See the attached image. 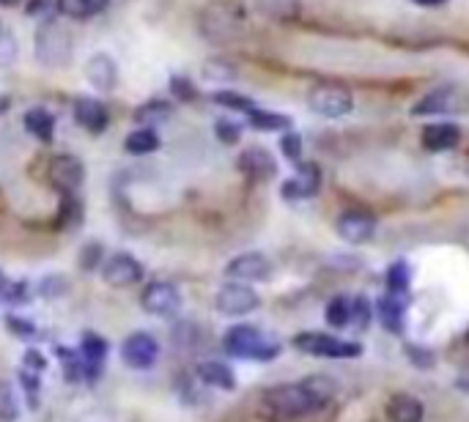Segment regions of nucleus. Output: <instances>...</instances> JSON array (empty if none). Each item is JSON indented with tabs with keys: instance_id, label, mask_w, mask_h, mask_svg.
<instances>
[{
	"instance_id": "1",
	"label": "nucleus",
	"mask_w": 469,
	"mask_h": 422,
	"mask_svg": "<svg viewBox=\"0 0 469 422\" xmlns=\"http://www.w3.org/2000/svg\"><path fill=\"white\" fill-rule=\"evenodd\" d=\"M338 395V381L332 376H308L299 384H280L261 395V414L270 419H294L324 408Z\"/></svg>"
},
{
	"instance_id": "2",
	"label": "nucleus",
	"mask_w": 469,
	"mask_h": 422,
	"mask_svg": "<svg viewBox=\"0 0 469 422\" xmlns=\"http://www.w3.org/2000/svg\"><path fill=\"white\" fill-rule=\"evenodd\" d=\"M33 55L47 69H63L72 63L75 41L72 33L66 31L58 20H41L33 36Z\"/></svg>"
},
{
	"instance_id": "3",
	"label": "nucleus",
	"mask_w": 469,
	"mask_h": 422,
	"mask_svg": "<svg viewBox=\"0 0 469 422\" xmlns=\"http://www.w3.org/2000/svg\"><path fill=\"white\" fill-rule=\"evenodd\" d=\"M244 25V9L236 0H215L198 17V28L209 41H231Z\"/></svg>"
},
{
	"instance_id": "4",
	"label": "nucleus",
	"mask_w": 469,
	"mask_h": 422,
	"mask_svg": "<svg viewBox=\"0 0 469 422\" xmlns=\"http://www.w3.org/2000/svg\"><path fill=\"white\" fill-rule=\"evenodd\" d=\"M223 345L231 357L236 360H272L278 357V340H272L270 335H263L261 329L250 326V324H239V326H231L223 337Z\"/></svg>"
},
{
	"instance_id": "5",
	"label": "nucleus",
	"mask_w": 469,
	"mask_h": 422,
	"mask_svg": "<svg viewBox=\"0 0 469 422\" xmlns=\"http://www.w3.org/2000/svg\"><path fill=\"white\" fill-rule=\"evenodd\" d=\"M308 105L313 113L324 115V118H344L352 113L354 107V96L346 86L338 83H318L310 88L308 94Z\"/></svg>"
},
{
	"instance_id": "6",
	"label": "nucleus",
	"mask_w": 469,
	"mask_h": 422,
	"mask_svg": "<svg viewBox=\"0 0 469 422\" xmlns=\"http://www.w3.org/2000/svg\"><path fill=\"white\" fill-rule=\"evenodd\" d=\"M294 345L310 357H326V360H346V357H360V345L352 340H338L332 335L321 332H302L294 337Z\"/></svg>"
},
{
	"instance_id": "7",
	"label": "nucleus",
	"mask_w": 469,
	"mask_h": 422,
	"mask_svg": "<svg viewBox=\"0 0 469 422\" xmlns=\"http://www.w3.org/2000/svg\"><path fill=\"white\" fill-rule=\"evenodd\" d=\"M121 360L124 365L135 368V371H149L160 360V343L149 332H132L124 345H121Z\"/></svg>"
},
{
	"instance_id": "8",
	"label": "nucleus",
	"mask_w": 469,
	"mask_h": 422,
	"mask_svg": "<svg viewBox=\"0 0 469 422\" xmlns=\"http://www.w3.org/2000/svg\"><path fill=\"white\" fill-rule=\"evenodd\" d=\"M83 179H86V168L72 154H58L47 165V181L63 195H75V189H80Z\"/></svg>"
},
{
	"instance_id": "9",
	"label": "nucleus",
	"mask_w": 469,
	"mask_h": 422,
	"mask_svg": "<svg viewBox=\"0 0 469 422\" xmlns=\"http://www.w3.org/2000/svg\"><path fill=\"white\" fill-rule=\"evenodd\" d=\"M102 280L113 289H129L143 280V266L138 258H132L126 252H115L102 261Z\"/></svg>"
},
{
	"instance_id": "10",
	"label": "nucleus",
	"mask_w": 469,
	"mask_h": 422,
	"mask_svg": "<svg viewBox=\"0 0 469 422\" xmlns=\"http://www.w3.org/2000/svg\"><path fill=\"white\" fill-rule=\"evenodd\" d=\"M215 305L223 316H247L261 305V299L247 283H236L234 280V283H228L217 291Z\"/></svg>"
},
{
	"instance_id": "11",
	"label": "nucleus",
	"mask_w": 469,
	"mask_h": 422,
	"mask_svg": "<svg viewBox=\"0 0 469 422\" xmlns=\"http://www.w3.org/2000/svg\"><path fill=\"white\" fill-rule=\"evenodd\" d=\"M225 274L236 283H263L272 274V263L261 252H242L225 266Z\"/></svg>"
},
{
	"instance_id": "12",
	"label": "nucleus",
	"mask_w": 469,
	"mask_h": 422,
	"mask_svg": "<svg viewBox=\"0 0 469 422\" xmlns=\"http://www.w3.org/2000/svg\"><path fill=\"white\" fill-rule=\"evenodd\" d=\"M181 305L179 289L165 283V280H157V283H149L141 294V307L149 316H173Z\"/></svg>"
},
{
	"instance_id": "13",
	"label": "nucleus",
	"mask_w": 469,
	"mask_h": 422,
	"mask_svg": "<svg viewBox=\"0 0 469 422\" xmlns=\"http://www.w3.org/2000/svg\"><path fill=\"white\" fill-rule=\"evenodd\" d=\"M338 234L349 244H365L376 234V220H373V215L360 211V208L346 211V215H341V220H338Z\"/></svg>"
},
{
	"instance_id": "14",
	"label": "nucleus",
	"mask_w": 469,
	"mask_h": 422,
	"mask_svg": "<svg viewBox=\"0 0 469 422\" xmlns=\"http://www.w3.org/2000/svg\"><path fill=\"white\" fill-rule=\"evenodd\" d=\"M80 360H83V381H97L102 365L107 360V343L97 332H83L80 337Z\"/></svg>"
},
{
	"instance_id": "15",
	"label": "nucleus",
	"mask_w": 469,
	"mask_h": 422,
	"mask_svg": "<svg viewBox=\"0 0 469 422\" xmlns=\"http://www.w3.org/2000/svg\"><path fill=\"white\" fill-rule=\"evenodd\" d=\"M86 80L99 94H110L118 86V66H115V60L107 52L91 55L88 63H86Z\"/></svg>"
},
{
	"instance_id": "16",
	"label": "nucleus",
	"mask_w": 469,
	"mask_h": 422,
	"mask_svg": "<svg viewBox=\"0 0 469 422\" xmlns=\"http://www.w3.org/2000/svg\"><path fill=\"white\" fill-rule=\"evenodd\" d=\"M321 189V170L316 165H299V170L283 184V197L286 200H305L313 197Z\"/></svg>"
},
{
	"instance_id": "17",
	"label": "nucleus",
	"mask_w": 469,
	"mask_h": 422,
	"mask_svg": "<svg viewBox=\"0 0 469 422\" xmlns=\"http://www.w3.org/2000/svg\"><path fill=\"white\" fill-rule=\"evenodd\" d=\"M75 121H78L86 132L102 134V132L107 129L110 115H107L105 102H99V99H94V96H83V99L75 102Z\"/></svg>"
},
{
	"instance_id": "18",
	"label": "nucleus",
	"mask_w": 469,
	"mask_h": 422,
	"mask_svg": "<svg viewBox=\"0 0 469 422\" xmlns=\"http://www.w3.org/2000/svg\"><path fill=\"white\" fill-rule=\"evenodd\" d=\"M423 149L426 151H450L461 143V129L450 121H439V124H428L423 129Z\"/></svg>"
},
{
	"instance_id": "19",
	"label": "nucleus",
	"mask_w": 469,
	"mask_h": 422,
	"mask_svg": "<svg viewBox=\"0 0 469 422\" xmlns=\"http://www.w3.org/2000/svg\"><path fill=\"white\" fill-rule=\"evenodd\" d=\"M239 170L244 176H250L253 181H266V179L275 176L278 165H275L272 154L266 151V149H247L239 157Z\"/></svg>"
},
{
	"instance_id": "20",
	"label": "nucleus",
	"mask_w": 469,
	"mask_h": 422,
	"mask_svg": "<svg viewBox=\"0 0 469 422\" xmlns=\"http://www.w3.org/2000/svg\"><path fill=\"white\" fill-rule=\"evenodd\" d=\"M458 99V91L453 86H439L434 91H428L415 107H412V115H437V113H447L453 110Z\"/></svg>"
},
{
	"instance_id": "21",
	"label": "nucleus",
	"mask_w": 469,
	"mask_h": 422,
	"mask_svg": "<svg viewBox=\"0 0 469 422\" xmlns=\"http://www.w3.org/2000/svg\"><path fill=\"white\" fill-rule=\"evenodd\" d=\"M387 419L390 422H423V403L415 395L398 392L387 400Z\"/></svg>"
},
{
	"instance_id": "22",
	"label": "nucleus",
	"mask_w": 469,
	"mask_h": 422,
	"mask_svg": "<svg viewBox=\"0 0 469 422\" xmlns=\"http://www.w3.org/2000/svg\"><path fill=\"white\" fill-rule=\"evenodd\" d=\"M195 376H198L200 381H204V384L217 387V390H225V392L236 390V376H234V371H231L225 362H217V360L200 362V365L195 368Z\"/></svg>"
},
{
	"instance_id": "23",
	"label": "nucleus",
	"mask_w": 469,
	"mask_h": 422,
	"mask_svg": "<svg viewBox=\"0 0 469 422\" xmlns=\"http://www.w3.org/2000/svg\"><path fill=\"white\" fill-rule=\"evenodd\" d=\"M407 305H409V297H395V294H384L379 299V318L382 324L390 329V332H400V326H404V313H407Z\"/></svg>"
},
{
	"instance_id": "24",
	"label": "nucleus",
	"mask_w": 469,
	"mask_h": 422,
	"mask_svg": "<svg viewBox=\"0 0 469 422\" xmlns=\"http://www.w3.org/2000/svg\"><path fill=\"white\" fill-rule=\"evenodd\" d=\"M157 149H160V134L154 129H146V126H138L124 140V151L132 157H146V154H154Z\"/></svg>"
},
{
	"instance_id": "25",
	"label": "nucleus",
	"mask_w": 469,
	"mask_h": 422,
	"mask_svg": "<svg viewBox=\"0 0 469 422\" xmlns=\"http://www.w3.org/2000/svg\"><path fill=\"white\" fill-rule=\"evenodd\" d=\"M25 129L39 140V143H52L55 137V115L44 107H33L25 113Z\"/></svg>"
},
{
	"instance_id": "26",
	"label": "nucleus",
	"mask_w": 469,
	"mask_h": 422,
	"mask_svg": "<svg viewBox=\"0 0 469 422\" xmlns=\"http://www.w3.org/2000/svg\"><path fill=\"white\" fill-rule=\"evenodd\" d=\"M170 113H173L170 102H165V99H149L135 113H132V118H135V124H141L146 129H154L157 124H165L170 118Z\"/></svg>"
},
{
	"instance_id": "27",
	"label": "nucleus",
	"mask_w": 469,
	"mask_h": 422,
	"mask_svg": "<svg viewBox=\"0 0 469 422\" xmlns=\"http://www.w3.org/2000/svg\"><path fill=\"white\" fill-rule=\"evenodd\" d=\"M247 121L258 132H289L291 129L289 115H280V113H272V110H258V107H253L247 113Z\"/></svg>"
},
{
	"instance_id": "28",
	"label": "nucleus",
	"mask_w": 469,
	"mask_h": 422,
	"mask_svg": "<svg viewBox=\"0 0 469 422\" xmlns=\"http://www.w3.org/2000/svg\"><path fill=\"white\" fill-rule=\"evenodd\" d=\"M20 417V395L17 387L0 379V422H14Z\"/></svg>"
},
{
	"instance_id": "29",
	"label": "nucleus",
	"mask_w": 469,
	"mask_h": 422,
	"mask_svg": "<svg viewBox=\"0 0 469 422\" xmlns=\"http://www.w3.org/2000/svg\"><path fill=\"white\" fill-rule=\"evenodd\" d=\"M409 266L404 261H398L390 266L387 271V291L395 294V297H409V283H412V277H409Z\"/></svg>"
},
{
	"instance_id": "30",
	"label": "nucleus",
	"mask_w": 469,
	"mask_h": 422,
	"mask_svg": "<svg viewBox=\"0 0 469 422\" xmlns=\"http://www.w3.org/2000/svg\"><path fill=\"white\" fill-rule=\"evenodd\" d=\"M324 316H326L329 326L344 329V326L352 321V299H349V297H332V299L326 302Z\"/></svg>"
},
{
	"instance_id": "31",
	"label": "nucleus",
	"mask_w": 469,
	"mask_h": 422,
	"mask_svg": "<svg viewBox=\"0 0 469 422\" xmlns=\"http://www.w3.org/2000/svg\"><path fill=\"white\" fill-rule=\"evenodd\" d=\"M80 220H83V203L75 195H66V200L60 206V215H58V228L72 231L80 225Z\"/></svg>"
},
{
	"instance_id": "32",
	"label": "nucleus",
	"mask_w": 469,
	"mask_h": 422,
	"mask_svg": "<svg viewBox=\"0 0 469 422\" xmlns=\"http://www.w3.org/2000/svg\"><path fill=\"white\" fill-rule=\"evenodd\" d=\"M25 12L39 20H58L66 12V0H28Z\"/></svg>"
},
{
	"instance_id": "33",
	"label": "nucleus",
	"mask_w": 469,
	"mask_h": 422,
	"mask_svg": "<svg viewBox=\"0 0 469 422\" xmlns=\"http://www.w3.org/2000/svg\"><path fill=\"white\" fill-rule=\"evenodd\" d=\"M17 55H20V47H17L14 31L6 23H0V69L14 66Z\"/></svg>"
},
{
	"instance_id": "34",
	"label": "nucleus",
	"mask_w": 469,
	"mask_h": 422,
	"mask_svg": "<svg viewBox=\"0 0 469 422\" xmlns=\"http://www.w3.org/2000/svg\"><path fill=\"white\" fill-rule=\"evenodd\" d=\"M58 357L63 362V379L66 381H83V360H80V351H72V348H58Z\"/></svg>"
},
{
	"instance_id": "35",
	"label": "nucleus",
	"mask_w": 469,
	"mask_h": 422,
	"mask_svg": "<svg viewBox=\"0 0 469 422\" xmlns=\"http://www.w3.org/2000/svg\"><path fill=\"white\" fill-rule=\"evenodd\" d=\"M212 99H215L217 105H223V107H228V110H239V113H244V115L255 107L250 96H242V94H234V91H217V94H212Z\"/></svg>"
},
{
	"instance_id": "36",
	"label": "nucleus",
	"mask_w": 469,
	"mask_h": 422,
	"mask_svg": "<svg viewBox=\"0 0 469 422\" xmlns=\"http://www.w3.org/2000/svg\"><path fill=\"white\" fill-rule=\"evenodd\" d=\"M215 134H217L220 143L236 146L239 137H242V126H239L236 121H231V118H217V121H215Z\"/></svg>"
},
{
	"instance_id": "37",
	"label": "nucleus",
	"mask_w": 469,
	"mask_h": 422,
	"mask_svg": "<svg viewBox=\"0 0 469 422\" xmlns=\"http://www.w3.org/2000/svg\"><path fill=\"white\" fill-rule=\"evenodd\" d=\"M234 66H228V63H223L220 58L217 60H209L207 66H204V78L207 80H212V83H223V80H234Z\"/></svg>"
},
{
	"instance_id": "38",
	"label": "nucleus",
	"mask_w": 469,
	"mask_h": 422,
	"mask_svg": "<svg viewBox=\"0 0 469 422\" xmlns=\"http://www.w3.org/2000/svg\"><path fill=\"white\" fill-rule=\"evenodd\" d=\"M280 151H283L286 160L297 162V160L302 157V137H299L297 132H286V134L280 137Z\"/></svg>"
},
{
	"instance_id": "39",
	"label": "nucleus",
	"mask_w": 469,
	"mask_h": 422,
	"mask_svg": "<svg viewBox=\"0 0 469 422\" xmlns=\"http://www.w3.org/2000/svg\"><path fill=\"white\" fill-rule=\"evenodd\" d=\"M110 6V0H75L78 17H99Z\"/></svg>"
},
{
	"instance_id": "40",
	"label": "nucleus",
	"mask_w": 469,
	"mask_h": 422,
	"mask_svg": "<svg viewBox=\"0 0 469 422\" xmlns=\"http://www.w3.org/2000/svg\"><path fill=\"white\" fill-rule=\"evenodd\" d=\"M170 91H173V96L179 99V102H189L192 96H195V88H192V83L187 80V78H170Z\"/></svg>"
},
{
	"instance_id": "41",
	"label": "nucleus",
	"mask_w": 469,
	"mask_h": 422,
	"mask_svg": "<svg viewBox=\"0 0 469 422\" xmlns=\"http://www.w3.org/2000/svg\"><path fill=\"white\" fill-rule=\"evenodd\" d=\"M352 321H357L360 326H368V321H371V305H368L365 297L352 299Z\"/></svg>"
},
{
	"instance_id": "42",
	"label": "nucleus",
	"mask_w": 469,
	"mask_h": 422,
	"mask_svg": "<svg viewBox=\"0 0 469 422\" xmlns=\"http://www.w3.org/2000/svg\"><path fill=\"white\" fill-rule=\"evenodd\" d=\"M20 384H23V390L28 392V398H31V406H36V395H39V373H33V371H20Z\"/></svg>"
},
{
	"instance_id": "43",
	"label": "nucleus",
	"mask_w": 469,
	"mask_h": 422,
	"mask_svg": "<svg viewBox=\"0 0 469 422\" xmlns=\"http://www.w3.org/2000/svg\"><path fill=\"white\" fill-rule=\"evenodd\" d=\"M99 252H102V247H99L97 242H94V244H86V247H83L80 266H83V269H88V271H91V269H97V263L102 261V255H99Z\"/></svg>"
},
{
	"instance_id": "44",
	"label": "nucleus",
	"mask_w": 469,
	"mask_h": 422,
	"mask_svg": "<svg viewBox=\"0 0 469 422\" xmlns=\"http://www.w3.org/2000/svg\"><path fill=\"white\" fill-rule=\"evenodd\" d=\"M23 368H25V371H33V373H41V371H47V360L39 354V351H25Z\"/></svg>"
},
{
	"instance_id": "45",
	"label": "nucleus",
	"mask_w": 469,
	"mask_h": 422,
	"mask_svg": "<svg viewBox=\"0 0 469 422\" xmlns=\"http://www.w3.org/2000/svg\"><path fill=\"white\" fill-rule=\"evenodd\" d=\"M6 326L14 332V335H20V337H31L33 335V324L28 321V318H17V316H9L6 318Z\"/></svg>"
},
{
	"instance_id": "46",
	"label": "nucleus",
	"mask_w": 469,
	"mask_h": 422,
	"mask_svg": "<svg viewBox=\"0 0 469 422\" xmlns=\"http://www.w3.org/2000/svg\"><path fill=\"white\" fill-rule=\"evenodd\" d=\"M12 107V96H6V94H0V113H6Z\"/></svg>"
},
{
	"instance_id": "47",
	"label": "nucleus",
	"mask_w": 469,
	"mask_h": 422,
	"mask_svg": "<svg viewBox=\"0 0 469 422\" xmlns=\"http://www.w3.org/2000/svg\"><path fill=\"white\" fill-rule=\"evenodd\" d=\"M415 4H420V6H439V4H445V0H415Z\"/></svg>"
},
{
	"instance_id": "48",
	"label": "nucleus",
	"mask_w": 469,
	"mask_h": 422,
	"mask_svg": "<svg viewBox=\"0 0 469 422\" xmlns=\"http://www.w3.org/2000/svg\"><path fill=\"white\" fill-rule=\"evenodd\" d=\"M23 0H0V6H6V9H12V6H20Z\"/></svg>"
}]
</instances>
